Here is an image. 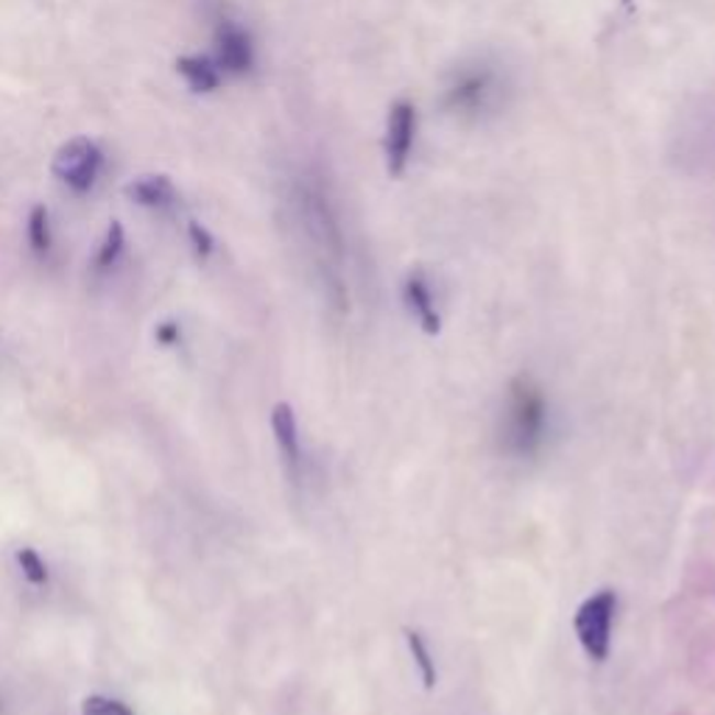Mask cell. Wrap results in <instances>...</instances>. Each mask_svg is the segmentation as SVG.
Listing matches in <instances>:
<instances>
[{
	"instance_id": "cell-1",
	"label": "cell",
	"mask_w": 715,
	"mask_h": 715,
	"mask_svg": "<svg viewBox=\"0 0 715 715\" xmlns=\"http://www.w3.org/2000/svg\"><path fill=\"white\" fill-rule=\"evenodd\" d=\"M548 428V400L532 378L520 375L509 383L506 403L498 425L501 450L514 459H528L543 447Z\"/></svg>"
},
{
	"instance_id": "cell-2",
	"label": "cell",
	"mask_w": 715,
	"mask_h": 715,
	"mask_svg": "<svg viewBox=\"0 0 715 715\" xmlns=\"http://www.w3.org/2000/svg\"><path fill=\"white\" fill-rule=\"evenodd\" d=\"M101 171H104V152L96 141L79 135L70 137L68 143H62L56 148L54 159H51V174L59 179L68 190H74L76 197H85L96 188Z\"/></svg>"
},
{
	"instance_id": "cell-3",
	"label": "cell",
	"mask_w": 715,
	"mask_h": 715,
	"mask_svg": "<svg viewBox=\"0 0 715 715\" xmlns=\"http://www.w3.org/2000/svg\"><path fill=\"white\" fill-rule=\"evenodd\" d=\"M617 595L615 590H599L579 606L573 617L576 637H579L584 655L595 662H604L610 657L612 646V624H615Z\"/></svg>"
},
{
	"instance_id": "cell-4",
	"label": "cell",
	"mask_w": 715,
	"mask_h": 715,
	"mask_svg": "<svg viewBox=\"0 0 715 715\" xmlns=\"http://www.w3.org/2000/svg\"><path fill=\"white\" fill-rule=\"evenodd\" d=\"M215 65L221 74L244 76L255 68V45L249 31L235 20H221L215 29Z\"/></svg>"
},
{
	"instance_id": "cell-5",
	"label": "cell",
	"mask_w": 715,
	"mask_h": 715,
	"mask_svg": "<svg viewBox=\"0 0 715 715\" xmlns=\"http://www.w3.org/2000/svg\"><path fill=\"white\" fill-rule=\"evenodd\" d=\"M416 135V110L409 101H400L389 110V121H386V163L389 171L398 177L405 171V163L411 157Z\"/></svg>"
},
{
	"instance_id": "cell-6",
	"label": "cell",
	"mask_w": 715,
	"mask_h": 715,
	"mask_svg": "<svg viewBox=\"0 0 715 715\" xmlns=\"http://www.w3.org/2000/svg\"><path fill=\"white\" fill-rule=\"evenodd\" d=\"M492 74L490 70H465L459 79L447 87V107L456 115H476L492 99Z\"/></svg>"
},
{
	"instance_id": "cell-7",
	"label": "cell",
	"mask_w": 715,
	"mask_h": 715,
	"mask_svg": "<svg viewBox=\"0 0 715 715\" xmlns=\"http://www.w3.org/2000/svg\"><path fill=\"white\" fill-rule=\"evenodd\" d=\"M129 202L141 204L148 210H166L177 204V185L168 174H141V177L129 179L123 188Z\"/></svg>"
},
{
	"instance_id": "cell-8",
	"label": "cell",
	"mask_w": 715,
	"mask_h": 715,
	"mask_svg": "<svg viewBox=\"0 0 715 715\" xmlns=\"http://www.w3.org/2000/svg\"><path fill=\"white\" fill-rule=\"evenodd\" d=\"M271 431H275L277 447H280L282 459H286L291 476L300 478V467H302L300 431H297V416L291 405L277 403L275 409H271Z\"/></svg>"
},
{
	"instance_id": "cell-9",
	"label": "cell",
	"mask_w": 715,
	"mask_h": 715,
	"mask_svg": "<svg viewBox=\"0 0 715 715\" xmlns=\"http://www.w3.org/2000/svg\"><path fill=\"white\" fill-rule=\"evenodd\" d=\"M405 302H409L411 313H414V319L420 322L422 331L436 336L442 327V319H439V311H436V302H434V294H431L428 282L422 280L420 275H411L409 282H405Z\"/></svg>"
},
{
	"instance_id": "cell-10",
	"label": "cell",
	"mask_w": 715,
	"mask_h": 715,
	"mask_svg": "<svg viewBox=\"0 0 715 715\" xmlns=\"http://www.w3.org/2000/svg\"><path fill=\"white\" fill-rule=\"evenodd\" d=\"M177 74L182 76L185 85L193 92H213L221 87V68L215 65V59L210 56H179L177 59Z\"/></svg>"
},
{
	"instance_id": "cell-11",
	"label": "cell",
	"mask_w": 715,
	"mask_h": 715,
	"mask_svg": "<svg viewBox=\"0 0 715 715\" xmlns=\"http://www.w3.org/2000/svg\"><path fill=\"white\" fill-rule=\"evenodd\" d=\"M29 244L37 255H48L51 249V213L45 204H34L29 213Z\"/></svg>"
},
{
	"instance_id": "cell-12",
	"label": "cell",
	"mask_w": 715,
	"mask_h": 715,
	"mask_svg": "<svg viewBox=\"0 0 715 715\" xmlns=\"http://www.w3.org/2000/svg\"><path fill=\"white\" fill-rule=\"evenodd\" d=\"M405 640H409L411 657H414L416 668H420V673H422V682H425V688H428V691H434L436 662H434V657H431L428 646H425V640H422L420 632H414V629H405Z\"/></svg>"
},
{
	"instance_id": "cell-13",
	"label": "cell",
	"mask_w": 715,
	"mask_h": 715,
	"mask_svg": "<svg viewBox=\"0 0 715 715\" xmlns=\"http://www.w3.org/2000/svg\"><path fill=\"white\" fill-rule=\"evenodd\" d=\"M123 246H126V233H123V224L121 221H110V226H107V235H104V244H101L99 257H96V266H99V269H110V266H115V260L121 257Z\"/></svg>"
},
{
	"instance_id": "cell-14",
	"label": "cell",
	"mask_w": 715,
	"mask_h": 715,
	"mask_svg": "<svg viewBox=\"0 0 715 715\" xmlns=\"http://www.w3.org/2000/svg\"><path fill=\"white\" fill-rule=\"evenodd\" d=\"M18 565L20 570H23L25 579L31 581V584H45L48 581V568H45V562L40 559V554L34 548H20L18 550Z\"/></svg>"
},
{
	"instance_id": "cell-15",
	"label": "cell",
	"mask_w": 715,
	"mask_h": 715,
	"mask_svg": "<svg viewBox=\"0 0 715 715\" xmlns=\"http://www.w3.org/2000/svg\"><path fill=\"white\" fill-rule=\"evenodd\" d=\"M81 715H135L123 702L107 696H87L81 704Z\"/></svg>"
},
{
	"instance_id": "cell-16",
	"label": "cell",
	"mask_w": 715,
	"mask_h": 715,
	"mask_svg": "<svg viewBox=\"0 0 715 715\" xmlns=\"http://www.w3.org/2000/svg\"><path fill=\"white\" fill-rule=\"evenodd\" d=\"M188 238L193 244V252H197L199 260H208L210 255L215 252V238L210 235V230L199 221H188Z\"/></svg>"
},
{
	"instance_id": "cell-17",
	"label": "cell",
	"mask_w": 715,
	"mask_h": 715,
	"mask_svg": "<svg viewBox=\"0 0 715 715\" xmlns=\"http://www.w3.org/2000/svg\"><path fill=\"white\" fill-rule=\"evenodd\" d=\"M154 338H157V344H163V347H174V344L179 342V324L177 322H159L157 331H154Z\"/></svg>"
}]
</instances>
